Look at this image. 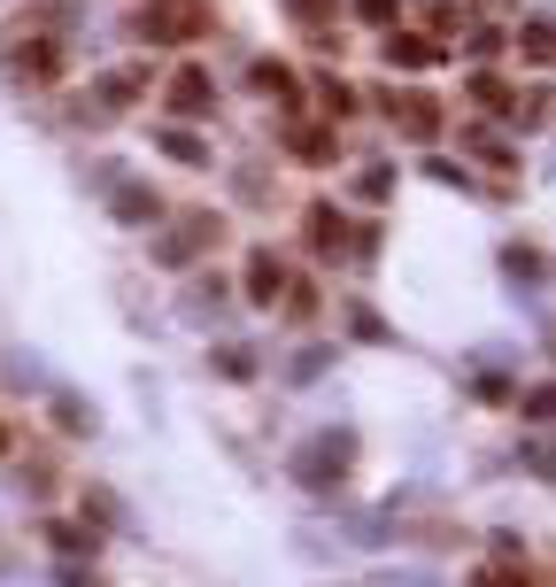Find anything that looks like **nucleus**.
Instances as JSON below:
<instances>
[{
  "mask_svg": "<svg viewBox=\"0 0 556 587\" xmlns=\"http://www.w3.org/2000/svg\"><path fill=\"white\" fill-rule=\"evenodd\" d=\"M325 109H333V117H355V94L340 86V77H333V86H325Z\"/></svg>",
  "mask_w": 556,
  "mask_h": 587,
  "instance_id": "obj_23",
  "label": "nucleus"
},
{
  "mask_svg": "<svg viewBox=\"0 0 556 587\" xmlns=\"http://www.w3.org/2000/svg\"><path fill=\"white\" fill-rule=\"evenodd\" d=\"M170 109H178V117H209V109H217L209 70H178V77H170Z\"/></svg>",
  "mask_w": 556,
  "mask_h": 587,
  "instance_id": "obj_3",
  "label": "nucleus"
},
{
  "mask_svg": "<svg viewBox=\"0 0 556 587\" xmlns=\"http://www.w3.org/2000/svg\"><path fill=\"white\" fill-rule=\"evenodd\" d=\"M387 109H395V124H402L410 139H433V132H440V101H433V94H395Z\"/></svg>",
  "mask_w": 556,
  "mask_h": 587,
  "instance_id": "obj_5",
  "label": "nucleus"
},
{
  "mask_svg": "<svg viewBox=\"0 0 556 587\" xmlns=\"http://www.w3.org/2000/svg\"><path fill=\"white\" fill-rule=\"evenodd\" d=\"M480 587H541V579H533V564L503 557V564H487V572H480Z\"/></svg>",
  "mask_w": 556,
  "mask_h": 587,
  "instance_id": "obj_15",
  "label": "nucleus"
},
{
  "mask_svg": "<svg viewBox=\"0 0 556 587\" xmlns=\"http://www.w3.org/2000/svg\"><path fill=\"white\" fill-rule=\"evenodd\" d=\"M395 194V171H363V201H387Z\"/></svg>",
  "mask_w": 556,
  "mask_h": 587,
  "instance_id": "obj_22",
  "label": "nucleus"
},
{
  "mask_svg": "<svg viewBox=\"0 0 556 587\" xmlns=\"http://www.w3.org/2000/svg\"><path fill=\"white\" fill-rule=\"evenodd\" d=\"M518 47H525V62H548V54H556V39H548V24H541V16L518 32Z\"/></svg>",
  "mask_w": 556,
  "mask_h": 587,
  "instance_id": "obj_16",
  "label": "nucleus"
},
{
  "mask_svg": "<svg viewBox=\"0 0 556 587\" xmlns=\"http://www.w3.org/2000/svg\"><path fill=\"white\" fill-rule=\"evenodd\" d=\"M302 232H310V247H317V256H340V247H348V217H340L333 201H317V209L302 217Z\"/></svg>",
  "mask_w": 556,
  "mask_h": 587,
  "instance_id": "obj_8",
  "label": "nucleus"
},
{
  "mask_svg": "<svg viewBox=\"0 0 556 587\" xmlns=\"http://www.w3.org/2000/svg\"><path fill=\"white\" fill-rule=\"evenodd\" d=\"M247 77H255V94H270L278 109H302V77H294L287 62H270V54H263V62L247 70Z\"/></svg>",
  "mask_w": 556,
  "mask_h": 587,
  "instance_id": "obj_7",
  "label": "nucleus"
},
{
  "mask_svg": "<svg viewBox=\"0 0 556 587\" xmlns=\"http://www.w3.org/2000/svg\"><path fill=\"white\" fill-rule=\"evenodd\" d=\"M162 155H170V162H185V171H202V162H209V147L185 132V124H170V132H162Z\"/></svg>",
  "mask_w": 556,
  "mask_h": 587,
  "instance_id": "obj_13",
  "label": "nucleus"
},
{
  "mask_svg": "<svg viewBox=\"0 0 556 587\" xmlns=\"http://www.w3.org/2000/svg\"><path fill=\"white\" fill-rule=\"evenodd\" d=\"M348 464H355V441H348V433H317V441L294 456V479H302V487H333Z\"/></svg>",
  "mask_w": 556,
  "mask_h": 587,
  "instance_id": "obj_2",
  "label": "nucleus"
},
{
  "mask_svg": "<svg viewBox=\"0 0 556 587\" xmlns=\"http://www.w3.org/2000/svg\"><path fill=\"white\" fill-rule=\"evenodd\" d=\"M16 77H24V86H55V77H62V47L55 39H24L16 47Z\"/></svg>",
  "mask_w": 556,
  "mask_h": 587,
  "instance_id": "obj_4",
  "label": "nucleus"
},
{
  "mask_svg": "<svg viewBox=\"0 0 556 587\" xmlns=\"http://www.w3.org/2000/svg\"><path fill=\"white\" fill-rule=\"evenodd\" d=\"M395 9H402V0H355V16H363V24H395Z\"/></svg>",
  "mask_w": 556,
  "mask_h": 587,
  "instance_id": "obj_21",
  "label": "nucleus"
},
{
  "mask_svg": "<svg viewBox=\"0 0 556 587\" xmlns=\"http://www.w3.org/2000/svg\"><path fill=\"white\" fill-rule=\"evenodd\" d=\"M202 240H217V217H194V224H178V232L162 240V264H185Z\"/></svg>",
  "mask_w": 556,
  "mask_h": 587,
  "instance_id": "obj_11",
  "label": "nucleus"
},
{
  "mask_svg": "<svg viewBox=\"0 0 556 587\" xmlns=\"http://www.w3.org/2000/svg\"><path fill=\"white\" fill-rule=\"evenodd\" d=\"M472 147H480V162H495V171H510V162H518V147H503L495 132H472Z\"/></svg>",
  "mask_w": 556,
  "mask_h": 587,
  "instance_id": "obj_18",
  "label": "nucleus"
},
{
  "mask_svg": "<svg viewBox=\"0 0 556 587\" xmlns=\"http://www.w3.org/2000/svg\"><path fill=\"white\" fill-rule=\"evenodd\" d=\"M387 62H395V70H433V62H440V39H425V32H395V39H387Z\"/></svg>",
  "mask_w": 556,
  "mask_h": 587,
  "instance_id": "obj_9",
  "label": "nucleus"
},
{
  "mask_svg": "<svg viewBox=\"0 0 556 587\" xmlns=\"http://www.w3.org/2000/svg\"><path fill=\"white\" fill-rule=\"evenodd\" d=\"M155 217H162V194H147V186L117 194V224H155Z\"/></svg>",
  "mask_w": 556,
  "mask_h": 587,
  "instance_id": "obj_12",
  "label": "nucleus"
},
{
  "mask_svg": "<svg viewBox=\"0 0 556 587\" xmlns=\"http://www.w3.org/2000/svg\"><path fill=\"white\" fill-rule=\"evenodd\" d=\"M472 94H480V101H487V109H518V94H510V86H503V77H487V70H480V77H472Z\"/></svg>",
  "mask_w": 556,
  "mask_h": 587,
  "instance_id": "obj_17",
  "label": "nucleus"
},
{
  "mask_svg": "<svg viewBox=\"0 0 556 587\" xmlns=\"http://www.w3.org/2000/svg\"><path fill=\"white\" fill-rule=\"evenodd\" d=\"M294 155H302V162H333L340 147H333V132H325V124H302V132H294Z\"/></svg>",
  "mask_w": 556,
  "mask_h": 587,
  "instance_id": "obj_14",
  "label": "nucleus"
},
{
  "mask_svg": "<svg viewBox=\"0 0 556 587\" xmlns=\"http://www.w3.org/2000/svg\"><path fill=\"white\" fill-rule=\"evenodd\" d=\"M55 417H62V426H70V433H85V426H93V409H85V402H70V394L55 402Z\"/></svg>",
  "mask_w": 556,
  "mask_h": 587,
  "instance_id": "obj_20",
  "label": "nucleus"
},
{
  "mask_svg": "<svg viewBox=\"0 0 556 587\" xmlns=\"http://www.w3.org/2000/svg\"><path fill=\"white\" fill-rule=\"evenodd\" d=\"M0 449H9V426H0Z\"/></svg>",
  "mask_w": 556,
  "mask_h": 587,
  "instance_id": "obj_25",
  "label": "nucleus"
},
{
  "mask_svg": "<svg viewBox=\"0 0 556 587\" xmlns=\"http://www.w3.org/2000/svg\"><path fill=\"white\" fill-rule=\"evenodd\" d=\"M209 24H217L209 0H147V9L132 16V32H140L147 47H194Z\"/></svg>",
  "mask_w": 556,
  "mask_h": 587,
  "instance_id": "obj_1",
  "label": "nucleus"
},
{
  "mask_svg": "<svg viewBox=\"0 0 556 587\" xmlns=\"http://www.w3.org/2000/svg\"><path fill=\"white\" fill-rule=\"evenodd\" d=\"M287 9H294V16H302V24H317V16H325V9H333V0H287Z\"/></svg>",
  "mask_w": 556,
  "mask_h": 587,
  "instance_id": "obj_24",
  "label": "nucleus"
},
{
  "mask_svg": "<svg viewBox=\"0 0 556 587\" xmlns=\"http://www.w3.org/2000/svg\"><path fill=\"white\" fill-rule=\"evenodd\" d=\"M278 294H287V264H278L270 256V247H255V256H247V302H278Z\"/></svg>",
  "mask_w": 556,
  "mask_h": 587,
  "instance_id": "obj_6",
  "label": "nucleus"
},
{
  "mask_svg": "<svg viewBox=\"0 0 556 587\" xmlns=\"http://www.w3.org/2000/svg\"><path fill=\"white\" fill-rule=\"evenodd\" d=\"M140 94H147V70H109L101 86H93V101H101V109H132Z\"/></svg>",
  "mask_w": 556,
  "mask_h": 587,
  "instance_id": "obj_10",
  "label": "nucleus"
},
{
  "mask_svg": "<svg viewBox=\"0 0 556 587\" xmlns=\"http://www.w3.org/2000/svg\"><path fill=\"white\" fill-rule=\"evenodd\" d=\"M503 264H510V279H541V247H510Z\"/></svg>",
  "mask_w": 556,
  "mask_h": 587,
  "instance_id": "obj_19",
  "label": "nucleus"
}]
</instances>
